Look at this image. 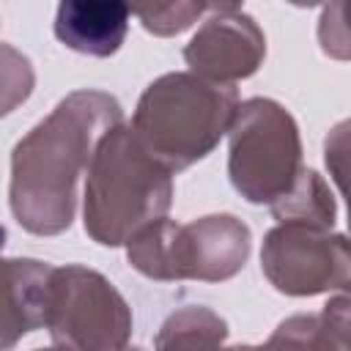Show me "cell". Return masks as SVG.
<instances>
[{
  "label": "cell",
  "instance_id": "30bf717a",
  "mask_svg": "<svg viewBox=\"0 0 351 351\" xmlns=\"http://www.w3.org/2000/svg\"><path fill=\"white\" fill-rule=\"evenodd\" d=\"M55 266L36 258H5V310H3V348L47 324L49 282Z\"/></svg>",
  "mask_w": 351,
  "mask_h": 351
},
{
  "label": "cell",
  "instance_id": "5bb4252c",
  "mask_svg": "<svg viewBox=\"0 0 351 351\" xmlns=\"http://www.w3.org/2000/svg\"><path fill=\"white\" fill-rule=\"evenodd\" d=\"M129 11L140 25L159 38L178 36L189 30L206 8V0H126Z\"/></svg>",
  "mask_w": 351,
  "mask_h": 351
},
{
  "label": "cell",
  "instance_id": "9a60e30c",
  "mask_svg": "<svg viewBox=\"0 0 351 351\" xmlns=\"http://www.w3.org/2000/svg\"><path fill=\"white\" fill-rule=\"evenodd\" d=\"M321 52L332 60H351V0H326L318 19Z\"/></svg>",
  "mask_w": 351,
  "mask_h": 351
},
{
  "label": "cell",
  "instance_id": "6da1fadb",
  "mask_svg": "<svg viewBox=\"0 0 351 351\" xmlns=\"http://www.w3.org/2000/svg\"><path fill=\"white\" fill-rule=\"evenodd\" d=\"M118 123L123 107L112 93L80 88L14 145L8 206L22 230L58 236L71 228L80 176L88 173L99 140Z\"/></svg>",
  "mask_w": 351,
  "mask_h": 351
},
{
  "label": "cell",
  "instance_id": "7a4b0ae2",
  "mask_svg": "<svg viewBox=\"0 0 351 351\" xmlns=\"http://www.w3.org/2000/svg\"><path fill=\"white\" fill-rule=\"evenodd\" d=\"M173 170H167L132 132L112 126L96 145L82 203L85 233L101 247H123L137 230L167 217Z\"/></svg>",
  "mask_w": 351,
  "mask_h": 351
},
{
  "label": "cell",
  "instance_id": "8992f818",
  "mask_svg": "<svg viewBox=\"0 0 351 351\" xmlns=\"http://www.w3.org/2000/svg\"><path fill=\"white\" fill-rule=\"evenodd\" d=\"M132 307L96 269L82 263L55 266L47 324L55 346L80 351H118L132 337Z\"/></svg>",
  "mask_w": 351,
  "mask_h": 351
},
{
  "label": "cell",
  "instance_id": "5b68a950",
  "mask_svg": "<svg viewBox=\"0 0 351 351\" xmlns=\"http://www.w3.org/2000/svg\"><path fill=\"white\" fill-rule=\"evenodd\" d=\"M302 137L293 115L274 99L239 101L228 129V176L233 189L255 206H271L296 184Z\"/></svg>",
  "mask_w": 351,
  "mask_h": 351
},
{
  "label": "cell",
  "instance_id": "52a82bcc",
  "mask_svg": "<svg viewBox=\"0 0 351 351\" xmlns=\"http://www.w3.org/2000/svg\"><path fill=\"white\" fill-rule=\"evenodd\" d=\"M261 271L285 296L351 293V239L304 222H277L261 247Z\"/></svg>",
  "mask_w": 351,
  "mask_h": 351
},
{
  "label": "cell",
  "instance_id": "2e32d148",
  "mask_svg": "<svg viewBox=\"0 0 351 351\" xmlns=\"http://www.w3.org/2000/svg\"><path fill=\"white\" fill-rule=\"evenodd\" d=\"M324 165L346 197L348 230H351V118L335 123L324 137Z\"/></svg>",
  "mask_w": 351,
  "mask_h": 351
},
{
  "label": "cell",
  "instance_id": "3957f363",
  "mask_svg": "<svg viewBox=\"0 0 351 351\" xmlns=\"http://www.w3.org/2000/svg\"><path fill=\"white\" fill-rule=\"evenodd\" d=\"M236 110L233 85L195 71H170L143 90L129 126L167 170L181 173L219 145Z\"/></svg>",
  "mask_w": 351,
  "mask_h": 351
},
{
  "label": "cell",
  "instance_id": "e0dca14e",
  "mask_svg": "<svg viewBox=\"0 0 351 351\" xmlns=\"http://www.w3.org/2000/svg\"><path fill=\"white\" fill-rule=\"evenodd\" d=\"M244 0H206V8L211 11H236Z\"/></svg>",
  "mask_w": 351,
  "mask_h": 351
},
{
  "label": "cell",
  "instance_id": "7c38bea8",
  "mask_svg": "<svg viewBox=\"0 0 351 351\" xmlns=\"http://www.w3.org/2000/svg\"><path fill=\"white\" fill-rule=\"evenodd\" d=\"M269 208L277 222H304L315 228H332L337 217V203L329 184L310 167H304L288 195H282Z\"/></svg>",
  "mask_w": 351,
  "mask_h": 351
},
{
  "label": "cell",
  "instance_id": "9c48e42d",
  "mask_svg": "<svg viewBox=\"0 0 351 351\" xmlns=\"http://www.w3.org/2000/svg\"><path fill=\"white\" fill-rule=\"evenodd\" d=\"M126 0H60L55 11V36L71 52L110 58L129 33Z\"/></svg>",
  "mask_w": 351,
  "mask_h": 351
},
{
  "label": "cell",
  "instance_id": "4fadbf2b",
  "mask_svg": "<svg viewBox=\"0 0 351 351\" xmlns=\"http://www.w3.org/2000/svg\"><path fill=\"white\" fill-rule=\"evenodd\" d=\"M228 340V324L211 307L186 304L170 313L156 335L159 348H211Z\"/></svg>",
  "mask_w": 351,
  "mask_h": 351
},
{
  "label": "cell",
  "instance_id": "8fae6325",
  "mask_svg": "<svg viewBox=\"0 0 351 351\" xmlns=\"http://www.w3.org/2000/svg\"><path fill=\"white\" fill-rule=\"evenodd\" d=\"M269 346L351 351V293L340 291V296H332L321 313H299L285 318L271 332Z\"/></svg>",
  "mask_w": 351,
  "mask_h": 351
},
{
  "label": "cell",
  "instance_id": "ba28073f",
  "mask_svg": "<svg viewBox=\"0 0 351 351\" xmlns=\"http://www.w3.org/2000/svg\"><path fill=\"white\" fill-rule=\"evenodd\" d=\"M266 58L261 25L241 11H217L184 47L189 71L214 82H239L252 77Z\"/></svg>",
  "mask_w": 351,
  "mask_h": 351
},
{
  "label": "cell",
  "instance_id": "277c9868",
  "mask_svg": "<svg viewBox=\"0 0 351 351\" xmlns=\"http://www.w3.org/2000/svg\"><path fill=\"white\" fill-rule=\"evenodd\" d=\"M250 250L252 233L233 214H206L186 225L162 217L126 241V261L159 282H222L244 269Z\"/></svg>",
  "mask_w": 351,
  "mask_h": 351
},
{
  "label": "cell",
  "instance_id": "ac0fdd59",
  "mask_svg": "<svg viewBox=\"0 0 351 351\" xmlns=\"http://www.w3.org/2000/svg\"><path fill=\"white\" fill-rule=\"evenodd\" d=\"M291 5H296V8H313V5H321V3H326V0H288Z\"/></svg>",
  "mask_w": 351,
  "mask_h": 351
}]
</instances>
